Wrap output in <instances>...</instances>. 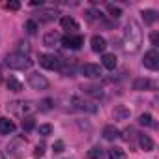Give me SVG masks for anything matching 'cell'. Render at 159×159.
Masks as SVG:
<instances>
[{"instance_id":"1","label":"cell","mask_w":159,"mask_h":159,"mask_svg":"<svg viewBox=\"0 0 159 159\" xmlns=\"http://www.w3.org/2000/svg\"><path fill=\"white\" fill-rule=\"evenodd\" d=\"M122 43H124V51L125 52H137L142 45V30L139 26L137 21H129L125 25L124 36H122Z\"/></svg>"},{"instance_id":"2","label":"cell","mask_w":159,"mask_h":159,"mask_svg":"<svg viewBox=\"0 0 159 159\" xmlns=\"http://www.w3.org/2000/svg\"><path fill=\"white\" fill-rule=\"evenodd\" d=\"M6 66L10 69H30L32 67V60L25 52H10L6 56Z\"/></svg>"},{"instance_id":"3","label":"cell","mask_w":159,"mask_h":159,"mask_svg":"<svg viewBox=\"0 0 159 159\" xmlns=\"http://www.w3.org/2000/svg\"><path fill=\"white\" fill-rule=\"evenodd\" d=\"M32 103H28V101H13V103H10L8 105V111H11V112H15V114H19V116H30L28 112H32Z\"/></svg>"},{"instance_id":"4","label":"cell","mask_w":159,"mask_h":159,"mask_svg":"<svg viewBox=\"0 0 159 159\" xmlns=\"http://www.w3.org/2000/svg\"><path fill=\"white\" fill-rule=\"evenodd\" d=\"M39 66L45 67V69H60L62 66V60L54 54H39Z\"/></svg>"},{"instance_id":"5","label":"cell","mask_w":159,"mask_h":159,"mask_svg":"<svg viewBox=\"0 0 159 159\" xmlns=\"http://www.w3.org/2000/svg\"><path fill=\"white\" fill-rule=\"evenodd\" d=\"M83 43H84V38H83V36H79V34H67V36L62 38V45L67 47V49H73V51L81 49Z\"/></svg>"},{"instance_id":"6","label":"cell","mask_w":159,"mask_h":159,"mask_svg":"<svg viewBox=\"0 0 159 159\" xmlns=\"http://www.w3.org/2000/svg\"><path fill=\"white\" fill-rule=\"evenodd\" d=\"M28 84L34 90H45V88H49V81H47L43 75H39V73H32L28 77Z\"/></svg>"},{"instance_id":"7","label":"cell","mask_w":159,"mask_h":159,"mask_svg":"<svg viewBox=\"0 0 159 159\" xmlns=\"http://www.w3.org/2000/svg\"><path fill=\"white\" fill-rule=\"evenodd\" d=\"M144 67H148L152 71H155L159 67V52L155 49H152V51H148L144 54Z\"/></svg>"},{"instance_id":"8","label":"cell","mask_w":159,"mask_h":159,"mask_svg":"<svg viewBox=\"0 0 159 159\" xmlns=\"http://www.w3.org/2000/svg\"><path fill=\"white\" fill-rule=\"evenodd\" d=\"M81 71H83V75L88 77V79H99V77L103 75V71H101V67H99L98 64H84V66L81 67Z\"/></svg>"},{"instance_id":"9","label":"cell","mask_w":159,"mask_h":159,"mask_svg":"<svg viewBox=\"0 0 159 159\" xmlns=\"http://www.w3.org/2000/svg\"><path fill=\"white\" fill-rule=\"evenodd\" d=\"M56 15H58L56 10H41V11L36 13L34 21H36V23H38V21H39V23H51V21L56 19Z\"/></svg>"},{"instance_id":"10","label":"cell","mask_w":159,"mask_h":159,"mask_svg":"<svg viewBox=\"0 0 159 159\" xmlns=\"http://www.w3.org/2000/svg\"><path fill=\"white\" fill-rule=\"evenodd\" d=\"M62 43V36L58 34V32H47L45 36H43V45L45 47H58Z\"/></svg>"},{"instance_id":"11","label":"cell","mask_w":159,"mask_h":159,"mask_svg":"<svg viewBox=\"0 0 159 159\" xmlns=\"http://www.w3.org/2000/svg\"><path fill=\"white\" fill-rule=\"evenodd\" d=\"M60 25H62V28H64L67 34H75V32L79 30V23H77L73 17H67V15L60 19Z\"/></svg>"},{"instance_id":"12","label":"cell","mask_w":159,"mask_h":159,"mask_svg":"<svg viewBox=\"0 0 159 159\" xmlns=\"http://www.w3.org/2000/svg\"><path fill=\"white\" fill-rule=\"evenodd\" d=\"M90 45H92V51L94 52H105V49H107V41H105V38L103 36H92V39H90Z\"/></svg>"},{"instance_id":"13","label":"cell","mask_w":159,"mask_h":159,"mask_svg":"<svg viewBox=\"0 0 159 159\" xmlns=\"http://www.w3.org/2000/svg\"><path fill=\"white\" fill-rule=\"evenodd\" d=\"M15 131V124L10 118H0V135H11Z\"/></svg>"},{"instance_id":"14","label":"cell","mask_w":159,"mask_h":159,"mask_svg":"<svg viewBox=\"0 0 159 159\" xmlns=\"http://www.w3.org/2000/svg\"><path fill=\"white\" fill-rule=\"evenodd\" d=\"M83 90H84V94H86V96H90V98H96V99L103 98V88H101V86L88 84V86H83Z\"/></svg>"},{"instance_id":"15","label":"cell","mask_w":159,"mask_h":159,"mask_svg":"<svg viewBox=\"0 0 159 159\" xmlns=\"http://www.w3.org/2000/svg\"><path fill=\"white\" fill-rule=\"evenodd\" d=\"M118 137H120V131H118L114 125H105V127H103V139H105V140L111 142V140H116Z\"/></svg>"},{"instance_id":"16","label":"cell","mask_w":159,"mask_h":159,"mask_svg":"<svg viewBox=\"0 0 159 159\" xmlns=\"http://www.w3.org/2000/svg\"><path fill=\"white\" fill-rule=\"evenodd\" d=\"M139 144L144 152H152L153 150V140L148 137V135H139Z\"/></svg>"},{"instance_id":"17","label":"cell","mask_w":159,"mask_h":159,"mask_svg":"<svg viewBox=\"0 0 159 159\" xmlns=\"http://www.w3.org/2000/svg\"><path fill=\"white\" fill-rule=\"evenodd\" d=\"M142 19L146 25H153L157 21V11L155 10H142Z\"/></svg>"},{"instance_id":"18","label":"cell","mask_w":159,"mask_h":159,"mask_svg":"<svg viewBox=\"0 0 159 159\" xmlns=\"http://www.w3.org/2000/svg\"><path fill=\"white\" fill-rule=\"evenodd\" d=\"M71 103L75 105V109H79V111H90V112H94L96 109H92V107H88L90 103L88 101H83V99H79V98H73L71 99Z\"/></svg>"},{"instance_id":"19","label":"cell","mask_w":159,"mask_h":159,"mask_svg":"<svg viewBox=\"0 0 159 159\" xmlns=\"http://www.w3.org/2000/svg\"><path fill=\"white\" fill-rule=\"evenodd\" d=\"M101 64H103V67H107V69H114V67H116V56H114V54H103Z\"/></svg>"},{"instance_id":"20","label":"cell","mask_w":159,"mask_h":159,"mask_svg":"<svg viewBox=\"0 0 159 159\" xmlns=\"http://www.w3.org/2000/svg\"><path fill=\"white\" fill-rule=\"evenodd\" d=\"M6 86H8V90H11V92H21V90H23V84L17 81L15 77H10V79H8Z\"/></svg>"},{"instance_id":"21","label":"cell","mask_w":159,"mask_h":159,"mask_svg":"<svg viewBox=\"0 0 159 159\" xmlns=\"http://www.w3.org/2000/svg\"><path fill=\"white\" fill-rule=\"evenodd\" d=\"M150 86H152L150 79H137V81L133 83V88L135 90H148Z\"/></svg>"},{"instance_id":"22","label":"cell","mask_w":159,"mask_h":159,"mask_svg":"<svg viewBox=\"0 0 159 159\" xmlns=\"http://www.w3.org/2000/svg\"><path fill=\"white\" fill-rule=\"evenodd\" d=\"M109 159H125V152L122 148H111L109 150Z\"/></svg>"},{"instance_id":"23","label":"cell","mask_w":159,"mask_h":159,"mask_svg":"<svg viewBox=\"0 0 159 159\" xmlns=\"http://www.w3.org/2000/svg\"><path fill=\"white\" fill-rule=\"evenodd\" d=\"M21 125H23V129H25V131H32V129L36 127V120H34L32 116H25Z\"/></svg>"},{"instance_id":"24","label":"cell","mask_w":159,"mask_h":159,"mask_svg":"<svg viewBox=\"0 0 159 159\" xmlns=\"http://www.w3.org/2000/svg\"><path fill=\"white\" fill-rule=\"evenodd\" d=\"M107 11H109V15L114 17V19H118V17L122 15V8H118V6H114V4H107Z\"/></svg>"},{"instance_id":"25","label":"cell","mask_w":159,"mask_h":159,"mask_svg":"<svg viewBox=\"0 0 159 159\" xmlns=\"http://www.w3.org/2000/svg\"><path fill=\"white\" fill-rule=\"evenodd\" d=\"M25 30L30 34V36H34L36 32H38V23L34 21V19H30V21H26V25H25Z\"/></svg>"},{"instance_id":"26","label":"cell","mask_w":159,"mask_h":159,"mask_svg":"<svg viewBox=\"0 0 159 159\" xmlns=\"http://www.w3.org/2000/svg\"><path fill=\"white\" fill-rule=\"evenodd\" d=\"M139 124L140 125H146V127H150V125H153V118H152V114H140V118H139Z\"/></svg>"},{"instance_id":"27","label":"cell","mask_w":159,"mask_h":159,"mask_svg":"<svg viewBox=\"0 0 159 159\" xmlns=\"http://www.w3.org/2000/svg\"><path fill=\"white\" fill-rule=\"evenodd\" d=\"M51 133H52V125H49V124L39 125V135H41V137H49Z\"/></svg>"},{"instance_id":"28","label":"cell","mask_w":159,"mask_h":159,"mask_svg":"<svg viewBox=\"0 0 159 159\" xmlns=\"http://www.w3.org/2000/svg\"><path fill=\"white\" fill-rule=\"evenodd\" d=\"M101 155H103L101 148H92V150L88 152V157H90V159H101Z\"/></svg>"},{"instance_id":"29","label":"cell","mask_w":159,"mask_h":159,"mask_svg":"<svg viewBox=\"0 0 159 159\" xmlns=\"http://www.w3.org/2000/svg\"><path fill=\"white\" fill-rule=\"evenodd\" d=\"M51 107H52V99H43L39 103V111H49Z\"/></svg>"},{"instance_id":"30","label":"cell","mask_w":159,"mask_h":159,"mask_svg":"<svg viewBox=\"0 0 159 159\" xmlns=\"http://www.w3.org/2000/svg\"><path fill=\"white\" fill-rule=\"evenodd\" d=\"M52 150H54V153H62L64 152V142L62 140H56L54 146H52Z\"/></svg>"},{"instance_id":"31","label":"cell","mask_w":159,"mask_h":159,"mask_svg":"<svg viewBox=\"0 0 159 159\" xmlns=\"http://www.w3.org/2000/svg\"><path fill=\"white\" fill-rule=\"evenodd\" d=\"M43 152H45V144H38V146H36L34 155H36V157H41V155H43Z\"/></svg>"},{"instance_id":"32","label":"cell","mask_w":159,"mask_h":159,"mask_svg":"<svg viewBox=\"0 0 159 159\" xmlns=\"http://www.w3.org/2000/svg\"><path fill=\"white\" fill-rule=\"evenodd\" d=\"M131 135H133V129H131V127H127V129L124 131V135H122V139H124V140H129V139H131Z\"/></svg>"},{"instance_id":"33","label":"cell","mask_w":159,"mask_h":159,"mask_svg":"<svg viewBox=\"0 0 159 159\" xmlns=\"http://www.w3.org/2000/svg\"><path fill=\"white\" fill-rule=\"evenodd\" d=\"M19 6H21L19 2H8V4H6L8 10H19Z\"/></svg>"},{"instance_id":"34","label":"cell","mask_w":159,"mask_h":159,"mask_svg":"<svg viewBox=\"0 0 159 159\" xmlns=\"http://www.w3.org/2000/svg\"><path fill=\"white\" fill-rule=\"evenodd\" d=\"M150 39H152V45H157V34H155V32L150 36Z\"/></svg>"},{"instance_id":"35","label":"cell","mask_w":159,"mask_h":159,"mask_svg":"<svg viewBox=\"0 0 159 159\" xmlns=\"http://www.w3.org/2000/svg\"><path fill=\"white\" fill-rule=\"evenodd\" d=\"M0 159H8V157H6V153H4V152H0Z\"/></svg>"},{"instance_id":"36","label":"cell","mask_w":159,"mask_h":159,"mask_svg":"<svg viewBox=\"0 0 159 159\" xmlns=\"http://www.w3.org/2000/svg\"><path fill=\"white\" fill-rule=\"evenodd\" d=\"M0 83H2V75H0Z\"/></svg>"}]
</instances>
